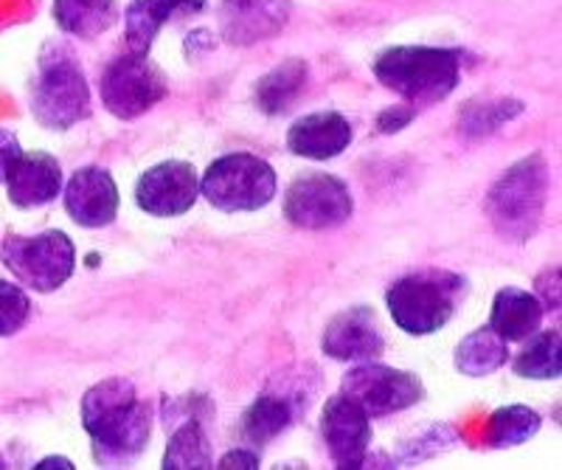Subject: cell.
<instances>
[{
	"label": "cell",
	"mask_w": 562,
	"mask_h": 470,
	"mask_svg": "<svg viewBox=\"0 0 562 470\" xmlns=\"http://www.w3.org/2000/svg\"><path fill=\"white\" fill-rule=\"evenodd\" d=\"M82 425L93 457L104 468H127L144 454L153 434V406L127 378H104L82 398Z\"/></svg>",
	"instance_id": "cell-1"
},
{
	"label": "cell",
	"mask_w": 562,
	"mask_h": 470,
	"mask_svg": "<svg viewBox=\"0 0 562 470\" xmlns=\"http://www.w3.org/2000/svg\"><path fill=\"white\" fill-rule=\"evenodd\" d=\"M551 192V169L543 155L520 158L501 175L484 200L492 228L506 243H529L543 223Z\"/></svg>",
	"instance_id": "cell-2"
},
{
	"label": "cell",
	"mask_w": 562,
	"mask_h": 470,
	"mask_svg": "<svg viewBox=\"0 0 562 470\" xmlns=\"http://www.w3.org/2000/svg\"><path fill=\"white\" fill-rule=\"evenodd\" d=\"M383 88L414 108L448 99L461 82V54L439 46H394L374 59Z\"/></svg>",
	"instance_id": "cell-3"
},
{
	"label": "cell",
	"mask_w": 562,
	"mask_h": 470,
	"mask_svg": "<svg viewBox=\"0 0 562 470\" xmlns=\"http://www.w3.org/2000/svg\"><path fill=\"white\" fill-rule=\"evenodd\" d=\"M467 282L450 271H422L391 282L385 304L394 324L403 333L434 335L453 318Z\"/></svg>",
	"instance_id": "cell-4"
},
{
	"label": "cell",
	"mask_w": 562,
	"mask_h": 470,
	"mask_svg": "<svg viewBox=\"0 0 562 470\" xmlns=\"http://www.w3.org/2000/svg\"><path fill=\"white\" fill-rule=\"evenodd\" d=\"M32 113L48 130H70L90 116L88 79L79 59L63 43H48L40 54Z\"/></svg>",
	"instance_id": "cell-5"
},
{
	"label": "cell",
	"mask_w": 562,
	"mask_h": 470,
	"mask_svg": "<svg viewBox=\"0 0 562 470\" xmlns=\"http://www.w3.org/2000/svg\"><path fill=\"white\" fill-rule=\"evenodd\" d=\"M276 172L254 153H231L211 161L200 178V194L225 214L259 212L276 198Z\"/></svg>",
	"instance_id": "cell-6"
},
{
	"label": "cell",
	"mask_w": 562,
	"mask_h": 470,
	"mask_svg": "<svg viewBox=\"0 0 562 470\" xmlns=\"http://www.w3.org/2000/svg\"><path fill=\"white\" fill-rule=\"evenodd\" d=\"M0 259L20 284L37 293H54L74 277L77 248L65 232H43L34 237L9 234L0 245Z\"/></svg>",
	"instance_id": "cell-7"
},
{
	"label": "cell",
	"mask_w": 562,
	"mask_h": 470,
	"mask_svg": "<svg viewBox=\"0 0 562 470\" xmlns=\"http://www.w3.org/2000/svg\"><path fill=\"white\" fill-rule=\"evenodd\" d=\"M99 93L108 113L122 122H133L167 99L169 85L149 54L127 52L104 68Z\"/></svg>",
	"instance_id": "cell-8"
},
{
	"label": "cell",
	"mask_w": 562,
	"mask_h": 470,
	"mask_svg": "<svg viewBox=\"0 0 562 470\" xmlns=\"http://www.w3.org/2000/svg\"><path fill=\"white\" fill-rule=\"evenodd\" d=\"M355 212L349 187L329 172H304L288 187L284 217L304 232H329L344 226Z\"/></svg>",
	"instance_id": "cell-9"
},
{
	"label": "cell",
	"mask_w": 562,
	"mask_h": 470,
	"mask_svg": "<svg viewBox=\"0 0 562 470\" xmlns=\"http://www.w3.org/2000/svg\"><path fill=\"white\" fill-rule=\"evenodd\" d=\"M340 392L355 400L369 417H389L416 406L425 398V383L419 374L405 369L363 361L344 374Z\"/></svg>",
	"instance_id": "cell-10"
},
{
	"label": "cell",
	"mask_w": 562,
	"mask_h": 470,
	"mask_svg": "<svg viewBox=\"0 0 562 470\" xmlns=\"http://www.w3.org/2000/svg\"><path fill=\"white\" fill-rule=\"evenodd\" d=\"M321 437L335 468L358 470L369 462L371 417L344 392L333 394L321 412Z\"/></svg>",
	"instance_id": "cell-11"
},
{
	"label": "cell",
	"mask_w": 562,
	"mask_h": 470,
	"mask_svg": "<svg viewBox=\"0 0 562 470\" xmlns=\"http://www.w3.org/2000/svg\"><path fill=\"white\" fill-rule=\"evenodd\" d=\"M200 198L198 169L189 161H164L149 167L135 183V203L149 217H180Z\"/></svg>",
	"instance_id": "cell-12"
},
{
	"label": "cell",
	"mask_w": 562,
	"mask_h": 470,
	"mask_svg": "<svg viewBox=\"0 0 562 470\" xmlns=\"http://www.w3.org/2000/svg\"><path fill=\"white\" fill-rule=\"evenodd\" d=\"M321 349L329 358L346 363L378 361L385 352V338L380 329L378 313L366 304L340 310L338 316L326 322L324 335H321Z\"/></svg>",
	"instance_id": "cell-13"
},
{
	"label": "cell",
	"mask_w": 562,
	"mask_h": 470,
	"mask_svg": "<svg viewBox=\"0 0 562 470\" xmlns=\"http://www.w3.org/2000/svg\"><path fill=\"white\" fill-rule=\"evenodd\" d=\"M293 0H220V34L231 46H256L290 23Z\"/></svg>",
	"instance_id": "cell-14"
},
{
	"label": "cell",
	"mask_w": 562,
	"mask_h": 470,
	"mask_svg": "<svg viewBox=\"0 0 562 470\" xmlns=\"http://www.w3.org/2000/svg\"><path fill=\"white\" fill-rule=\"evenodd\" d=\"M65 209L82 228H104L119 214V187L104 167H82L65 183Z\"/></svg>",
	"instance_id": "cell-15"
},
{
	"label": "cell",
	"mask_w": 562,
	"mask_h": 470,
	"mask_svg": "<svg viewBox=\"0 0 562 470\" xmlns=\"http://www.w3.org/2000/svg\"><path fill=\"white\" fill-rule=\"evenodd\" d=\"M351 124L338 110H318L310 116H301L288 130V149L307 161H329L338 158L344 149H349Z\"/></svg>",
	"instance_id": "cell-16"
},
{
	"label": "cell",
	"mask_w": 562,
	"mask_h": 470,
	"mask_svg": "<svg viewBox=\"0 0 562 470\" xmlns=\"http://www.w3.org/2000/svg\"><path fill=\"white\" fill-rule=\"evenodd\" d=\"M3 183L14 206L37 209L63 192V167L48 153H20Z\"/></svg>",
	"instance_id": "cell-17"
},
{
	"label": "cell",
	"mask_w": 562,
	"mask_h": 470,
	"mask_svg": "<svg viewBox=\"0 0 562 470\" xmlns=\"http://www.w3.org/2000/svg\"><path fill=\"white\" fill-rule=\"evenodd\" d=\"M205 9V0H133L124 12V34L127 48L135 54H149L160 29L178 12L198 14Z\"/></svg>",
	"instance_id": "cell-18"
},
{
	"label": "cell",
	"mask_w": 562,
	"mask_h": 470,
	"mask_svg": "<svg viewBox=\"0 0 562 470\" xmlns=\"http://www.w3.org/2000/svg\"><path fill=\"white\" fill-rule=\"evenodd\" d=\"M546 310L537 299V293H529L524 288H501L492 299L490 324L506 344L524 342L531 333L540 329Z\"/></svg>",
	"instance_id": "cell-19"
},
{
	"label": "cell",
	"mask_w": 562,
	"mask_h": 470,
	"mask_svg": "<svg viewBox=\"0 0 562 470\" xmlns=\"http://www.w3.org/2000/svg\"><path fill=\"white\" fill-rule=\"evenodd\" d=\"M310 82V65L307 59L290 57L281 65H276L273 71L265 74L262 79H256L254 102L262 110L265 116H284L293 104L299 102L301 93L307 91Z\"/></svg>",
	"instance_id": "cell-20"
},
{
	"label": "cell",
	"mask_w": 562,
	"mask_h": 470,
	"mask_svg": "<svg viewBox=\"0 0 562 470\" xmlns=\"http://www.w3.org/2000/svg\"><path fill=\"white\" fill-rule=\"evenodd\" d=\"M295 409L293 400L281 392H265L254 400L248 406V412L243 414V425H239V434H243L245 443L250 448H265V445L273 443L279 434H284L293 425Z\"/></svg>",
	"instance_id": "cell-21"
},
{
	"label": "cell",
	"mask_w": 562,
	"mask_h": 470,
	"mask_svg": "<svg viewBox=\"0 0 562 470\" xmlns=\"http://www.w3.org/2000/svg\"><path fill=\"white\" fill-rule=\"evenodd\" d=\"M54 18L70 37L97 40L119 20L115 0H54Z\"/></svg>",
	"instance_id": "cell-22"
},
{
	"label": "cell",
	"mask_w": 562,
	"mask_h": 470,
	"mask_svg": "<svg viewBox=\"0 0 562 470\" xmlns=\"http://www.w3.org/2000/svg\"><path fill=\"white\" fill-rule=\"evenodd\" d=\"M509 361V344L492 327L473 329L456 347V369L467 378H486Z\"/></svg>",
	"instance_id": "cell-23"
},
{
	"label": "cell",
	"mask_w": 562,
	"mask_h": 470,
	"mask_svg": "<svg viewBox=\"0 0 562 470\" xmlns=\"http://www.w3.org/2000/svg\"><path fill=\"white\" fill-rule=\"evenodd\" d=\"M164 470H209L214 468L211 457L209 434L203 428V419H183L175 425L169 437L167 454H164Z\"/></svg>",
	"instance_id": "cell-24"
},
{
	"label": "cell",
	"mask_w": 562,
	"mask_h": 470,
	"mask_svg": "<svg viewBox=\"0 0 562 470\" xmlns=\"http://www.w3.org/2000/svg\"><path fill=\"white\" fill-rule=\"evenodd\" d=\"M526 342V338H524ZM560 329H537L529 335L526 347L520 349L518 358L512 361V369L520 378L529 380H557L562 372L560 355Z\"/></svg>",
	"instance_id": "cell-25"
},
{
	"label": "cell",
	"mask_w": 562,
	"mask_h": 470,
	"mask_svg": "<svg viewBox=\"0 0 562 470\" xmlns=\"http://www.w3.org/2000/svg\"><path fill=\"white\" fill-rule=\"evenodd\" d=\"M540 414L529 406H504L490 417V434H486V443L495 451H504V448H515V445H524L540 432Z\"/></svg>",
	"instance_id": "cell-26"
},
{
	"label": "cell",
	"mask_w": 562,
	"mask_h": 470,
	"mask_svg": "<svg viewBox=\"0 0 562 470\" xmlns=\"http://www.w3.org/2000/svg\"><path fill=\"white\" fill-rule=\"evenodd\" d=\"M526 110L520 99H486V102H467L459 113V130L470 138L498 133L504 124L518 119Z\"/></svg>",
	"instance_id": "cell-27"
},
{
	"label": "cell",
	"mask_w": 562,
	"mask_h": 470,
	"mask_svg": "<svg viewBox=\"0 0 562 470\" xmlns=\"http://www.w3.org/2000/svg\"><path fill=\"white\" fill-rule=\"evenodd\" d=\"M32 316V299L20 284L0 279V338L20 333Z\"/></svg>",
	"instance_id": "cell-28"
},
{
	"label": "cell",
	"mask_w": 562,
	"mask_h": 470,
	"mask_svg": "<svg viewBox=\"0 0 562 470\" xmlns=\"http://www.w3.org/2000/svg\"><path fill=\"white\" fill-rule=\"evenodd\" d=\"M456 443V432L450 428V425H430L428 432L419 434V437L414 439V443L405 445L403 451V459H408V462H419V459H430L436 457V454H441L445 448H453Z\"/></svg>",
	"instance_id": "cell-29"
},
{
	"label": "cell",
	"mask_w": 562,
	"mask_h": 470,
	"mask_svg": "<svg viewBox=\"0 0 562 470\" xmlns=\"http://www.w3.org/2000/svg\"><path fill=\"white\" fill-rule=\"evenodd\" d=\"M214 412L205 394H183V398L164 400V423L175 425L178 419H203V414Z\"/></svg>",
	"instance_id": "cell-30"
},
{
	"label": "cell",
	"mask_w": 562,
	"mask_h": 470,
	"mask_svg": "<svg viewBox=\"0 0 562 470\" xmlns=\"http://www.w3.org/2000/svg\"><path fill=\"white\" fill-rule=\"evenodd\" d=\"M414 119H416L414 104H394V108L383 110V113L378 116V130L383 133V136H394V133L408 127Z\"/></svg>",
	"instance_id": "cell-31"
},
{
	"label": "cell",
	"mask_w": 562,
	"mask_h": 470,
	"mask_svg": "<svg viewBox=\"0 0 562 470\" xmlns=\"http://www.w3.org/2000/svg\"><path fill=\"white\" fill-rule=\"evenodd\" d=\"M20 153H23V147H20L18 136H14L12 130L0 127V183L7 181L9 169H12V164L18 161Z\"/></svg>",
	"instance_id": "cell-32"
},
{
	"label": "cell",
	"mask_w": 562,
	"mask_h": 470,
	"mask_svg": "<svg viewBox=\"0 0 562 470\" xmlns=\"http://www.w3.org/2000/svg\"><path fill=\"white\" fill-rule=\"evenodd\" d=\"M220 470H254L259 468V454L254 448H237V451H228L217 462Z\"/></svg>",
	"instance_id": "cell-33"
},
{
	"label": "cell",
	"mask_w": 562,
	"mask_h": 470,
	"mask_svg": "<svg viewBox=\"0 0 562 470\" xmlns=\"http://www.w3.org/2000/svg\"><path fill=\"white\" fill-rule=\"evenodd\" d=\"M537 293H543V299H540L543 310H560V304L551 299V293L560 299V268H554V271H546L543 277L537 279Z\"/></svg>",
	"instance_id": "cell-34"
},
{
	"label": "cell",
	"mask_w": 562,
	"mask_h": 470,
	"mask_svg": "<svg viewBox=\"0 0 562 470\" xmlns=\"http://www.w3.org/2000/svg\"><path fill=\"white\" fill-rule=\"evenodd\" d=\"M34 468H37V470H48V468L70 470V468H74V465H70V459H65V457H48V459H43V462H40V465H34Z\"/></svg>",
	"instance_id": "cell-35"
},
{
	"label": "cell",
	"mask_w": 562,
	"mask_h": 470,
	"mask_svg": "<svg viewBox=\"0 0 562 470\" xmlns=\"http://www.w3.org/2000/svg\"><path fill=\"white\" fill-rule=\"evenodd\" d=\"M0 468H3V459H0Z\"/></svg>",
	"instance_id": "cell-36"
}]
</instances>
